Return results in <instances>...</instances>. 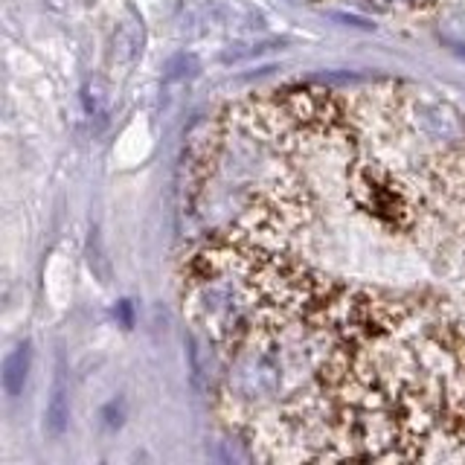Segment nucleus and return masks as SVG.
Instances as JSON below:
<instances>
[{
  "label": "nucleus",
  "instance_id": "1",
  "mask_svg": "<svg viewBox=\"0 0 465 465\" xmlns=\"http://www.w3.org/2000/svg\"><path fill=\"white\" fill-rule=\"evenodd\" d=\"M352 193L361 207L378 222H390L392 227H404L411 222V203H407L404 186L390 172L363 166L352 178Z\"/></svg>",
  "mask_w": 465,
  "mask_h": 465
},
{
  "label": "nucleus",
  "instance_id": "2",
  "mask_svg": "<svg viewBox=\"0 0 465 465\" xmlns=\"http://www.w3.org/2000/svg\"><path fill=\"white\" fill-rule=\"evenodd\" d=\"M70 425V384H67V361L64 352L58 349L55 355V375H53V387H50V399H47V411H44V428L58 440L64 436Z\"/></svg>",
  "mask_w": 465,
  "mask_h": 465
},
{
  "label": "nucleus",
  "instance_id": "3",
  "mask_svg": "<svg viewBox=\"0 0 465 465\" xmlns=\"http://www.w3.org/2000/svg\"><path fill=\"white\" fill-rule=\"evenodd\" d=\"M29 361H33V349L29 343H18L6 355L4 361V372H0V384H4V392L9 399H18L24 387H26V375H29Z\"/></svg>",
  "mask_w": 465,
  "mask_h": 465
},
{
  "label": "nucleus",
  "instance_id": "4",
  "mask_svg": "<svg viewBox=\"0 0 465 465\" xmlns=\"http://www.w3.org/2000/svg\"><path fill=\"white\" fill-rule=\"evenodd\" d=\"M137 44H140V38L131 33L128 26H120L116 29V35H114V55L120 58L123 64H131L137 58Z\"/></svg>",
  "mask_w": 465,
  "mask_h": 465
},
{
  "label": "nucleus",
  "instance_id": "5",
  "mask_svg": "<svg viewBox=\"0 0 465 465\" xmlns=\"http://www.w3.org/2000/svg\"><path fill=\"white\" fill-rule=\"evenodd\" d=\"M378 4H384V6H401V4H416V0H378Z\"/></svg>",
  "mask_w": 465,
  "mask_h": 465
}]
</instances>
